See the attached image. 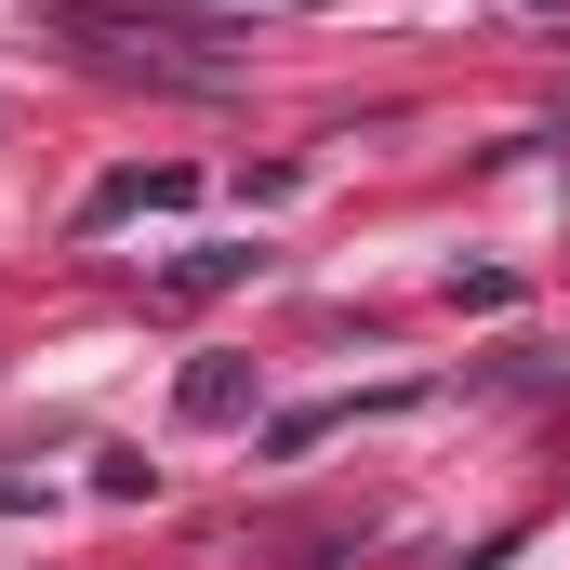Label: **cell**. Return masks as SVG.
<instances>
[{"mask_svg":"<svg viewBox=\"0 0 570 570\" xmlns=\"http://www.w3.org/2000/svg\"><path fill=\"white\" fill-rule=\"evenodd\" d=\"M186 186H199V173H186V159H146V173H107V186H94V199H80V226H120V213H173V199H186Z\"/></svg>","mask_w":570,"mask_h":570,"instance_id":"6da1fadb","label":"cell"},{"mask_svg":"<svg viewBox=\"0 0 570 570\" xmlns=\"http://www.w3.org/2000/svg\"><path fill=\"white\" fill-rule=\"evenodd\" d=\"M253 266H266V253H253V239H213V253H186V266H173V279L146 292V305H173V318H186V305H213V292H239V279H253Z\"/></svg>","mask_w":570,"mask_h":570,"instance_id":"7a4b0ae2","label":"cell"},{"mask_svg":"<svg viewBox=\"0 0 570 570\" xmlns=\"http://www.w3.org/2000/svg\"><path fill=\"white\" fill-rule=\"evenodd\" d=\"M173 412H186V425H239V412H253V358H186Z\"/></svg>","mask_w":570,"mask_h":570,"instance_id":"3957f363","label":"cell"}]
</instances>
